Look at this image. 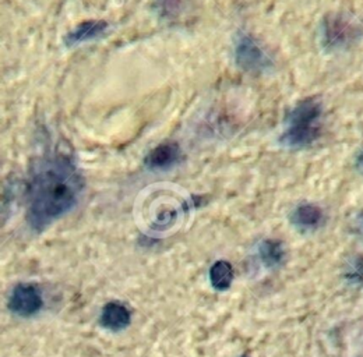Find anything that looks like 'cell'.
I'll return each instance as SVG.
<instances>
[{"instance_id": "30bf717a", "label": "cell", "mask_w": 363, "mask_h": 357, "mask_svg": "<svg viewBox=\"0 0 363 357\" xmlns=\"http://www.w3.org/2000/svg\"><path fill=\"white\" fill-rule=\"evenodd\" d=\"M321 220V210L313 204H302L294 212V221L299 226L312 227L316 226Z\"/></svg>"}, {"instance_id": "7c38bea8", "label": "cell", "mask_w": 363, "mask_h": 357, "mask_svg": "<svg viewBox=\"0 0 363 357\" xmlns=\"http://www.w3.org/2000/svg\"><path fill=\"white\" fill-rule=\"evenodd\" d=\"M243 357H246V356H243Z\"/></svg>"}, {"instance_id": "ba28073f", "label": "cell", "mask_w": 363, "mask_h": 357, "mask_svg": "<svg viewBox=\"0 0 363 357\" xmlns=\"http://www.w3.org/2000/svg\"><path fill=\"white\" fill-rule=\"evenodd\" d=\"M130 312L129 310L116 302H111L105 305L101 314V324L102 327L111 329V331H121L129 327L130 324Z\"/></svg>"}, {"instance_id": "52a82bcc", "label": "cell", "mask_w": 363, "mask_h": 357, "mask_svg": "<svg viewBox=\"0 0 363 357\" xmlns=\"http://www.w3.org/2000/svg\"><path fill=\"white\" fill-rule=\"evenodd\" d=\"M108 30V23L104 20H90L79 24L76 28H73L66 37L65 45L67 47L76 46V45L84 44L92 41L95 38L102 37Z\"/></svg>"}, {"instance_id": "3957f363", "label": "cell", "mask_w": 363, "mask_h": 357, "mask_svg": "<svg viewBox=\"0 0 363 357\" xmlns=\"http://www.w3.org/2000/svg\"><path fill=\"white\" fill-rule=\"evenodd\" d=\"M359 37V28L344 14H328L321 23V42L327 50H340Z\"/></svg>"}, {"instance_id": "277c9868", "label": "cell", "mask_w": 363, "mask_h": 357, "mask_svg": "<svg viewBox=\"0 0 363 357\" xmlns=\"http://www.w3.org/2000/svg\"><path fill=\"white\" fill-rule=\"evenodd\" d=\"M235 62L249 73H262L272 66L270 56L249 34H239L235 40Z\"/></svg>"}, {"instance_id": "7a4b0ae2", "label": "cell", "mask_w": 363, "mask_h": 357, "mask_svg": "<svg viewBox=\"0 0 363 357\" xmlns=\"http://www.w3.org/2000/svg\"><path fill=\"white\" fill-rule=\"evenodd\" d=\"M321 119L323 105L318 98L301 101L288 115L279 142L291 149L312 145L321 133Z\"/></svg>"}, {"instance_id": "6da1fadb", "label": "cell", "mask_w": 363, "mask_h": 357, "mask_svg": "<svg viewBox=\"0 0 363 357\" xmlns=\"http://www.w3.org/2000/svg\"><path fill=\"white\" fill-rule=\"evenodd\" d=\"M84 190V178L74 162L62 154L38 162L27 187V220L31 227L43 230L70 212Z\"/></svg>"}, {"instance_id": "9c48e42d", "label": "cell", "mask_w": 363, "mask_h": 357, "mask_svg": "<svg viewBox=\"0 0 363 357\" xmlns=\"http://www.w3.org/2000/svg\"><path fill=\"white\" fill-rule=\"evenodd\" d=\"M210 280L214 289L227 290L233 280V269L228 261H217L210 269Z\"/></svg>"}, {"instance_id": "5b68a950", "label": "cell", "mask_w": 363, "mask_h": 357, "mask_svg": "<svg viewBox=\"0 0 363 357\" xmlns=\"http://www.w3.org/2000/svg\"><path fill=\"white\" fill-rule=\"evenodd\" d=\"M44 300L37 286L20 283L14 288L10 296L9 309L21 317H30L43 309Z\"/></svg>"}, {"instance_id": "8fae6325", "label": "cell", "mask_w": 363, "mask_h": 357, "mask_svg": "<svg viewBox=\"0 0 363 357\" xmlns=\"http://www.w3.org/2000/svg\"><path fill=\"white\" fill-rule=\"evenodd\" d=\"M355 165H357V169L363 174V149L358 154L357 157V161H355Z\"/></svg>"}, {"instance_id": "8992f818", "label": "cell", "mask_w": 363, "mask_h": 357, "mask_svg": "<svg viewBox=\"0 0 363 357\" xmlns=\"http://www.w3.org/2000/svg\"><path fill=\"white\" fill-rule=\"evenodd\" d=\"M181 155V147L174 141H168L150 151L144 162L150 171H167L179 162Z\"/></svg>"}]
</instances>
